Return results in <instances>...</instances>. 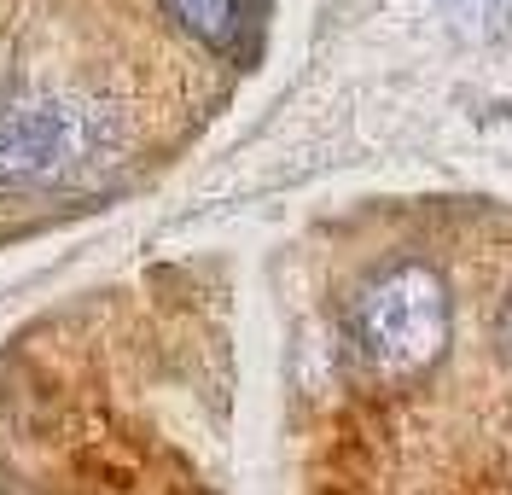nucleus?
Returning <instances> with one entry per match:
<instances>
[{"label": "nucleus", "mask_w": 512, "mask_h": 495, "mask_svg": "<svg viewBox=\"0 0 512 495\" xmlns=\"http://www.w3.org/2000/svg\"><path fill=\"white\" fill-rule=\"evenodd\" d=\"M448 286L437 268L396 263L379 268L350 303L355 356L379 379H414L448 350Z\"/></svg>", "instance_id": "2"}, {"label": "nucleus", "mask_w": 512, "mask_h": 495, "mask_svg": "<svg viewBox=\"0 0 512 495\" xmlns=\"http://www.w3.org/2000/svg\"><path fill=\"white\" fill-rule=\"evenodd\" d=\"M501 350L512 356V292H507V303H501Z\"/></svg>", "instance_id": "5"}, {"label": "nucleus", "mask_w": 512, "mask_h": 495, "mask_svg": "<svg viewBox=\"0 0 512 495\" xmlns=\"http://www.w3.org/2000/svg\"><path fill=\"white\" fill-rule=\"evenodd\" d=\"M501 6L507 0H443V12L460 24V30H495V18H501Z\"/></svg>", "instance_id": "4"}, {"label": "nucleus", "mask_w": 512, "mask_h": 495, "mask_svg": "<svg viewBox=\"0 0 512 495\" xmlns=\"http://www.w3.org/2000/svg\"><path fill=\"white\" fill-rule=\"evenodd\" d=\"M123 158V123L88 94H24L0 111V198L76 193Z\"/></svg>", "instance_id": "1"}, {"label": "nucleus", "mask_w": 512, "mask_h": 495, "mask_svg": "<svg viewBox=\"0 0 512 495\" xmlns=\"http://www.w3.org/2000/svg\"><path fill=\"white\" fill-rule=\"evenodd\" d=\"M163 12L175 30H187L192 41H204L216 53L245 47V0H163Z\"/></svg>", "instance_id": "3"}]
</instances>
